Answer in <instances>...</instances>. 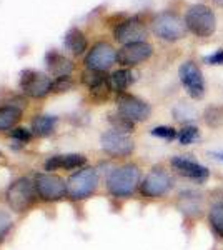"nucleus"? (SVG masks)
Returning a JSON list of instances; mask_svg holds the SVG:
<instances>
[{"label":"nucleus","mask_w":223,"mask_h":250,"mask_svg":"<svg viewBox=\"0 0 223 250\" xmlns=\"http://www.w3.org/2000/svg\"><path fill=\"white\" fill-rule=\"evenodd\" d=\"M140 168L133 164L122 165L108 173L107 188L113 197H130L139 188Z\"/></svg>","instance_id":"nucleus-1"},{"label":"nucleus","mask_w":223,"mask_h":250,"mask_svg":"<svg viewBox=\"0 0 223 250\" xmlns=\"http://www.w3.org/2000/svg\"><path fill=\"white\" fill-rule=\"evenodd\" d=\"M39 193L35 188V182L28 179H19L9 187L7 190V202H9L10 208L15 212H25L32 205L35 204Z\"/></svg>","instance_id":"nucleus-2"},{"label":"nucleus","mask_w":223,"mask_h":250,"mask_svg":"<svg viewBox=\"0 0 223 250\" xmlns=\"http://www.w3.org/2000/svg\"><path fill=\"white\" fill-rule=\"evenodd\" d=\"M185 23L198 37H210L217 29V19L212 9H208L206 5H192L185 15Z\"/></svg>","instance_id":"nucleus-3"},{"label":"nucleus","mask_w":223,"mask_h":250,"mask_svg":"<svg viewBox=\"0 0 223 250\" xmlns=\"http://www.w3.org/2000/svg\"><path fill=\"white\" fill-rule=\"evenodd\" d=\"M97 185H99V175H97L95 168L83 167L68 179L67 195L72 200L87 199V197H90L95 192Z\"/></svg>","instance_id":"nucleus-4"},{"label":"nucleus","mask_w":223,"mask_h":250,"mask_svg":"<svg viewBox=\"0 0 223 250\" xmlns=\"http://www.w3.org/2000/svg\"><path fill=\"white\" fill-rule=\"evenodd\" d=\"M172 188H173L172 175L162 167L152 168L140 184L142 195L148 197V199H160V197L167 195Z\"/></svg>","instance_id":"nucleus-5"},{"label":"nucleus","mask_w":223,"mask_h":250,"mask_svg":"<svg viewBox=\"0 0 223 250\" xmlns=\"http://www.w3.org/2000/svg\"><path fill=\"white\" fill-rule=\"evenodd\" d=\"M186 23L185 20H182L177 14L173 12H163L158 14L155 20H153V32L157 37L167 42H175L180 40L185 35Z\"/></svg>","instance_id":"nucleus-6"},{"label":"nucleus","mask_w":223,"mask_h":250,"mask_svg":"<svg viewBox=\"0 0 223 250\" xmlns=\"http://www.w3.org/2000/svg\"><path fill=\"white\" fill-rule=\"evenodd\" d=\"M52 79L48 75L42 74V72L37 70H22L20 74V88L28 95L34 97V99H42V97L48 95L52 92Z\"/></svg>","instance_id":"nucleus-7"},{"label":"nucleus","mask_w":223,"mask_h":250,"mask_svg":"<svg viewBox=\"0 0 223 250\" xmlns=\"http://www.w3.org/2000/svg\"><path fill=\"white\" fill-rule=\"evenodd\" d=\"M100 144H102V150L107 155L115 157V159H120V157H128L135 148V144L133 140L128 137V134H123V132H117V130H108L105 132L100 139Z\"/></svg>","instance_id":"nucleus-8"},{"label":"nucleus","mask_w":223,"mask_h":250,"mask_svg":"<svg viewBox=\"0 0 223 250\" xmlns=\"http://www.w3.org/2000/svg\"><path fill=\"white\" fill-rule=\"evenodd\" d=\"M35 188H37L39 197L43 200L54 202L67 195V184L62 177L52 175V173H39L35 177Z\"/></svg>","instance_id":"nucleus-9"},{"label":"nucleus","mask_w":223,"mask_h":250,"mask_svg":"<svg viewBox=\"0 0 223 250\" xmlns=\"http://www.w3.org/2000/svg\"><path fill=\"white\" fill-rule=\"evenodd\" d=\"M117 62V50L110 43L99 42L95 43L85 57V65L88 70L105 72Z\"/></svg>","instance_id":"nucleus-10"},{"label":"nucleus","mask_w":223,"mask_h":250,"mask_svg":"<svg viewBox=\"0 0 223 250\" xmlns=\"http://www.w3.org/2000/svg\"><path fill=\"white\" fill-rule=\"evenodd\" d=\"M178 75H180L182 85L185 87L186 94L192 97V99L200 100L202 97L205 95L203 74H202V70L193 62L182 63L180 70H178Z\"/></svg>","instance_id":"nucleus-11"},{"label":"nucleus","mask_w":223,"mask_h":250,"mask_svg":"<svg viewBox=\"0 0 223 250\" xmlns=\"http://www.w3.org/2000/svg\"><path fill=\"white\" fill-rule=\"evenodd\" d=\"M117 104H119V114L127 117L132 122H143L150 117V105L135 95L120 94Z\"/></svg>","instance_id":"nucleus-12"},{"label":"nucleus","mask_w":223,"mask_h":250,"mask_svg":"<svg viewBox=\"0 0 223 250\" xmlns=\"http://www.w3.org/2000/svg\"><path fill=\"white\" fill-rule=\"evenodd\" d=\"M153 48L147 42H137L123 45L117 52V62L123 67H135L152 57Z\"/></svg>","instance_id":"nucleus-13"},{"label":"nucleus","mask_w":223,"mask_h":250,"mask_svg":"<svg viewBox=\"0 0 223 250\" xmlns=\"http://www.w3.org/2000/svg\"><path fill=\"white\" fill-rule=\"evenodd\" d=\"M170 165H172L173 170L178 172L180 175H183L190 180H195V182H205V180L210 177V170L205 167V165L195 162V160L190 159V157H186V155L173 157Z\"/></svg>","instance_id":"nucleus-14"},{"label":"nucleus","mask_w":223,"mask_h":250,"mask_svg":"<svg viewBox=\"0 0 223 250\" xmlns=\"http://www.w3.org/2000/svg\"><path fill=\"white\" fill-rule=\"evenodd\" d=\"M145 37H147V29L139 19L125 20V22L119 23V27L115 29V39L122 45L145 42Z\"/></svg>","instance_id":"nucleus-15"},{"label":"nucleus","mask_w":223,"mask_h":250,"mask_svg":"<svg viewBox=\"0 0 223 250\" xmlns=\"http://www.w3.org/2000/svg\"><path fill=\"white\" fill-rule=\"evenodd\" d=\"M45 65L47 70L54 75L55 79L59 77H68L74 72V62L70 59H67L65 55L59 54L55 50H50L45 55Z\"/></svg>","instance_id":"nucleus-16"},{"label":"nucleus","mask_w":223,"mask_h":250,"mask_svg":"<svg viewBox=\"0 0 223 250\" xmlns=\"http://www.w3.org/2000/svg\"><path fill=\"white\" fill-rule=\"evenodd\" d=\"M87 164V159L80 154H65L55 155L47 160V170H72V168H80Z\"/></svg>","instance_id":"nucleus-17"},{"label":"nucleus","mask_w":223,"mask_h":250,"mask_svg":"<svg viewBox=\"0 0 223 250\" xmlns=\"http://www.w3.org/2000/svg\"><path fill=\"white\" fill-rule=\"evenodd\" d=\"M63 45H65V48L70 54L82 55L83 52L87 50V39H85V34L80 29H77V27H72L65 34Z\"/></svg>","instance_id":"nucleus-18"},{"label":"nucleus","mask_w":223,"mask_h":250,"mask_svg":"<svg viewBox=\"0 0 223 250\" xmlns=\"http://www.w3.org/2000/svg\"><path fill=\"white\" fill-rule=\"evenodd\" d=\"M107 83H108V88H110V90L123 94V92L133 83V74L128 70V68H120V70L113 72L112 75H108Z\"/></svg>","instance_id":"nucleus-19"},{"label":"nucleus","mask_w":223,"mask_h":250,"mask_svg":"<svg viewBox=\"0 0 223 250\" xmlns=\"http://www.w3.org/2000/svg\"><path fill=\"white\" fill-rule=\"evenodd\" d=\"M180 210L190 215H200L202 212V199L195 192H183L180 193Z\"/></svg>","instance_id":"nucleus-20"},{"label":"nucleus","mask_w":223,"mask_h":250,"mask_svg":"<svg viewBox=\"0 0 223 250\" xmlns=\"http://www.w3.org/2000/svg\"><path fill=\"white\" fill-rule=\"evenodd\" d=\"M208 224L212 230L223 239V200H217L208 208Z\"/></svg>","instance_id":"nucleus-21"},{"label":"nucleus","mask_w":223,"mask_h":250,"mask_svg":"<svg viewBox=\"0 0 223 250\" xmlns=\"http://www.w3.org/2000/svg\"><path fill=\"white\" fill-rule=\"evenodd\" d=\"M57 125V117L52 115H37L34 120H32V130H34L35 135L45 137L50 135L54 132Z\"/></svg>","instance_id":"nucleus-22"},{"label":"nucleus","mask_w":223,"mask_h":250,"mask_svg":"<svg viewBox=\"0 0 223 250\" xmlns=\"http://www.w3.org/2000/svg\"><path fill=\"white\" fill-rule=\"evenodd\" d=\"M20 119H22V110L17 105L0 107V130L14 127Z\"/></svg>","instance_id":"nucleus-23"},{"label":"nucleus","mask_w":223,"mask_h":250,"mask_svg":"<svg viewBox=\"0 0 223 250\" xmlns=\"http://www.w3.org/2000/svg\"><path fill=\"white\" fill-rule=\"evenodd\" d=\"M82 80H83L85 85H87L88 88H92V90H99V88H102L103 85L108 87V83H107L108 77L107 75H103V72L87 70V72H83Z\"/></svg>","instance_id":"nucleus-24"},{"label":"nucleus","mask_w":223,"mask_h":250,"mask_svg":"<svg viewBox=\"0 0 223 250\" xmlns=\"http://www.w3.org/2000/svg\"><path fill=\"white\" fill-rule=\"evenodd\" d=\"M198 137H200V132H198L195 125H185V127H182L178 130L177 139L182 145H190L195 142V140H198Z\"/></svg>","instance_id":"nucleus-25"},{"label":"nucleus","mask_w":223,"mask_h":250,"mask_svg":"<svg viewBox=\"0 0 223 250\" xmlns=\"http://www.w3.org/2000/svg\"><path fill=\"white\" fill-rule=\"evenodd\" d=\"M205 122L210 127L217 128L223 125V107H210L205 112Z\"/></svg>","instance_id":"nucleus-26"},{"label":"nucleus","mask_w":223,"mask_h":250,"mask_svg":"<svg viewBox=\"0 0 223 250\" xmlns=\"http://www.w3.org/2000/svg\"><path fill=\"white\" fill-rule=\"evenodd\" d=\"M110 124L113 125V130L117 132H123V134H128V132L133 130V122L128 120L127 117H123L122 114L119 115H110Z\"/></svg>","instance_id":"nucleus-27"},{"label":"nucleus","mask_w":223,"mask_h":250,"mask_svg":"<svg viewBox=\"0 0 223 250\" xmlns=\"http://www.w3.org/2000/svg\"><path fill=\"white\" fill-rule=\"evenodd\" d=\"M152 135L158 137V139H163V140H173L177 139L178 132L175 130V128L172 127H167V125H160V127H155L152 130Z\"/></svg>","instance_id":"nucleus-28"},{"label":"nucleus","mask_w":223,"mask_h":250,"mask_svg":"<svg viewBox=\"0 0 223 250\" xmlns=\"http://www.w3.org/2000/svg\"><path fill=\"white\" fill-rule=\"evenodd\" d=\"M74 87V82L70 80V77H59L54 80V85H52V92L59 94V92H67Z\"/></svg>","instance_id":"nucleus-29"},{"label":"nucleus","mask_w":223,"mask_h":250,"mask_svg":"<svg viewBox=\"0 0 223 250\" xmlns=\"http://www.w3.org/2000/svg\"><path fill=\"white\" fill-rule=\"evenodd\" d=\"M193 117H195V112H193L190 107L183 105V104L175 108V119L177 120H192Z\"/></svg>","instance_id":"nucleus-30"},{"label":"nucleus","mask_w":223,"mask_h":250,"mask_svg":"<svg viewBox=\"0 0 223 250\" xmlns=\"http://www.w3.org/2000/svg\"><path fill=\"white\" fill-rule=\"evenodd\" d=\"M12 139L14 140H17L19 144H25V142H28L30 140V132L27 130V128H22V127H19V128H14L12 130Z\"/></svg>","instance_id":"nucleus-31"},{"label":"nucleus","mask_w":223,"mask_h":250,"mask_svg":"<svg viewBox=\"0 0 223 250\" xmlns=\"http://www.w3.org/2000/svg\"><path fill=\"white\" fill-rule=\"evenodd\" d=\"M10 227H12L10 215L0 210V239H2V237H5V233L10 230Z\"/></svg>","instance_id":"nucleus-32"},{"label":"nucleus","mask_w":223,"mask_h":250,"mask_svg":"<svg viewBox=\"0 0 223 250\" xmlns=\"http://www.w3.org/2000/svg\"><path fill=\"white\" fill-rule=\"evenodd\" d=\"M205 62L210 63V65H223V50H218V52H215L213 55L206 57Z\"/></svg>","instance_id":"nucleus-33"},{"label":"nucleus","mask_w":223,"mask_h":250,"mask_svg":"<svg viewBox=\"0 0 223 250\" xmlns=\"http://www.w3.org/2000/svg\"><path fill=\"white\" fill-rule=\"evenodd\" d=\"M210 155H212L213 159L222 160V162H223V152H210Z\"/></svg>","instance_id":"nucleus-34"}]
</instances>
